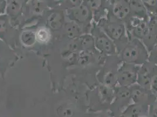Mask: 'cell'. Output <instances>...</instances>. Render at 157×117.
<instances>
[{
	"label": "cell",
	"instance_id": "7a4b0ae2",
	"mask_svg": "<svg viewBox=\"0 0 157 117\" xmlns=\"http://www.w3.org/2000/svg\"><path fill=\"white\" fill-rule=\"evenodd\" d=\"M96 24L112 40L118 52L128 42V33L123 22L107 17L101 19Z\"/></svg>",
	"mask_w": 157,
	"mask_h": 117
},
{
	"label": "cell",
	"instance_id": "9c48e42d",
	"mask_svg": "<svg viewBox=\"0 0 157 117\" xmlns=\"http://www.w3.org/2000/svg\"><path fill=\"white\" fill-rule=\"evenodd\" d=\"M70 15L72 19L80 24H87L93 20V14L86 2L78 7L71 8Z\"/></svg>",
	"mask_w": 157,
	"mask_h": 117
},
{
	"label": "cell",
	"instance_id": "2e32d148",
	"mask_svg": "<svg viewBox=\"0 0 157 117\" xmlns=\"http://www.w3.org/2000/svg\"><path fill=\"white\" fill-rule=\"evenodd\" d=\"M51 36L49 31L45 28L40 29L37 33V38L41 42H47Z\"/></svg>",
	"mask_w": 157,
	"mask_h": 117
},
{
	"label": "cell",
	"instance_id": "ffe728a7",
	"mask_svg": "<svg viewBox=\"0 0 157 117\" xmlns=\"http://www.w3.org/2000/svg\"><path fill=\"white\" fill-rule=\"evenodd\" d=\"M33 8L36 13H40L42 11L44 8L43 0H33Z\"/></svg>",
	"mask_w": 157,
	"mask_h": 117
},
{
	"label": "cell",
	"instance_id": "30bf717a",
	"mask_svg": "<svg viewBox=\"0 0 157 117\" xmlns=\"http://www.w3.org/2000/svg\"><path fill=\"white\" fill-rule=\"evenodd\" d=\"M130 15L147 21H150V15L141 0H129Z\"/></svg>",
	"mask_w": 157,
	"mask_h": 117
},
{
	"label": "cell",
	"instance_id": "8fae6325",
	"mask_svg": "<svg viewBox=\"0 0 157 117\" xmlns=\"http://www.w3.org/2000/svg\"><path fill=\"white\" fill-rule=\"evenodd\" d=\"M150 17H157V0H141Z\"/></svg>",
	"mask_w": 157,
	"mask_h": 117
},
{
	"label": "cell",
	"instance_id": "d6986e66",
	"mask_svg": "<svg viewBox=\"0 0 157 117\" xmlns=\"http://www.w3.org/2000/svg\"><path fill=\"white\" fill-rule=\"evenodd\" d=\"M150 90L154 96L157 97V73L153 76L151 80Z\"/></svg>",
	"mask_w": 157,
	"mask_h": 117
},
{
	"label": "cell",
	"instance_id": "52a82bcc",
	"mask_svg": "<svg viewBox=\"0 0 157 117\" xmlns=\"http://www.w3.org/2000/svg\"><path fill=\"white\" fill-rule=\"evenodd\" d=\"M157 73V66L149 61L140 66L138 72V85L150 90L151 80Z\"/></svg>",
	"mask_w": 157,
	"mask_h": 117
},
{
	"label": "cell",
	"instance_id": "8992f818",
	"mask_svg": "<svg viewBox=\"0 0 157 117\" xmlns=\"http://www.w3.org/2000/svg\"><path fill=\"white\" fill-rule=\"evenodd\" d=\"M129 0H110L107 17L125 22L130 17Z\"/></svg>",
	"mask_w": 157,
	"mask_h": 117
},
{
	"label": "cell",
	"instance_id": "ac0fdd59",
	"mask_svg": "<svg viewBox=\"0 0 157 117\" xmlns=\"http://www.w3.org/2000/svg\"><path fill=\"white\" fill-rule=\"evenodd\" d=\"M148 61L157 66V43L152 48L149 53Z\"/></svg>",
	"mask_w": 157,
	"mask_h": 117
},
{
	"label": "cell",
	"instance_id": "9a60e30c",
	"mask_svg": "<svg viewBox=\"0 0 157 117\" xmlns=\"http://www.w3.org/2000/svg\"><path fill=\"white\" fill-rule=\"evenodd\" d=\"M50 25L53 28L60 27L62 24V18L58 13H53L50 16L49 18Z\"/></svg>",
	"mask_w": 157,
	"mask_h": 117
},
{
	"label": "cell",
	"instance_id": "7c38bea8",
	"mask_svg": "<svg viewBox=\"0 0 157 117\" xmlns=\"http://www.w3.org/2000/svg\"><path fill=\"white\" fill-rule=\"evenodd\" d=\"M26 0H10L8 10L11 14H17L19 13L22 8Z\"/></svg>",
	"mask_w": 157,
	"mask_h": 117
},
{
	"label": "cell",
	"instance_id": "4fadbf2b",
	"mask_svg": "<svg viewBox=\"0 0 157 117\" xmlns=\"http://www.w3.org/2000/svg\"><path fill=\"white\" fill-rule=\"evenodd\" d=\"M80 45L84 49L92 51L95 47L93 36L91 35H86L83 36L80 40Z\"/></svg>",
	"mask_w": 157,
	"mask_h": 117
},
{
	"label": "cell",
	"instance_id": "5bb4252c",
	"mask_svg": "<svg viewBox=\"0 0 157 117\" xmlns=\"http://www.w3.org/2000/svg\"><path fill=\"white\" fill-rule=\"evenodd\" d=\"M66 31L69 37L71 38H75L78 36L81 33V30L80 27L76 24L75 23H71L68 24Z\"/></svg>",
	"mask_w": 157,
	"mask_h": 117
},
{
	"label": "cell",
	"instance_id": "277c9868",
	"mask_svg": "<svg viewBox=\"0 0 157 117\" xmlns=\"http://www.w3.org/2000/svg\"><path fill=\"white\" fill-rule=\"evenodd\" d=\"M140 66L122 62L116 73L117 83L119 86L130 87L137 81L138 72Z\"/></svg>",
	"mask_w": 157,
	"mask_h": 117
},
{
	"label": "cell",
	"instance_id": "6da1fadb",
	"mask_svg": "<svg viewBox=\"0 0 157 117\" xmlns=\"http://www.w3.org/2000/svg\"><path fill=\"white\" fill-rule=\"evenodd\" d=\"M127 43L119 51V58L121 62L141 66L148 61L149 53L146 46L140 39L128 35Z\"/></svg>",
	"mask_w": 157,
	"mask_h": 117
},
{
	"label": "cell",
	"instance_id": "3957f363",
	"mask_svg": "<svg viewBox=\"0 0 157 117\" xmlns=\"http://www.w3.org/2000/svg\"><path fill=\"white\" fill-rule=\"evenodd\" d=\"M92 36L94 40L95 47L98 52L108 56L114 55L117 53V48L114 42L96 23L93 29Z\"/></svg>",
	"mask_w": 157,
	"mask_h": 117
},
{
	"label": "cell",
	"instance_id": "e0dca14e",
	"mask_svg": "<svg viewBox=\"0 0 157 117\" xmlns=\"http://www.w3.org/2000/svg\"><path fill=\"white\" fill-rule=\"evenodd\" d=\"M22 40L26 45H31L33 44L35 40V35L33 33L25 32L23 35Z\"/></svg>",
	"mask_w": 157,
	"mask_h": 117
},
{
	"label": "cell",
	"instance_id": "ba28073f",
	"mask_svg": "<svg viewBox=\"0 0 157 117\" xmlns=\"http://www.w3.org/2000/svg\"><path fill=\"white\" fill-rule=\"evenodd\" d=\"M85 2L92 11L93 20L96 23L107 17L110 0H86Z\"/></svg>",
	"mask_w": 157,
	"mask_h": 117
},
{
	"label": "cell",
	"instance_id": "44dd1931",
	"mask_svg": "<svg viewBox=\"0 0 157 117\" xmlns=\"http://www.w3.org/2000/svg\"><path fill=\"white\" fill-rule=\"evenodd\" d=\"M86 0H67L68 4L71 6V8L78 7L82 5Z\"/></svg>",
	"mask_w": 157,
	"mask_h": 117
},
{
	"label": "cell",
	"instance_id": "5b68a950",
	"mask_svg": "<svg viewBox=\"0 0 157 117\" xmlns=\"http://www.w3.org/2000/svg\"><path fill=\"white\" fill-rule=\"evenodd\" d=\"M124 24L130 36L141 40L148 37L150 33L149 21L130 16Z\"/></svg>",
	"mask_w": 157,
	"mask_h": 117
}]
</instances>
